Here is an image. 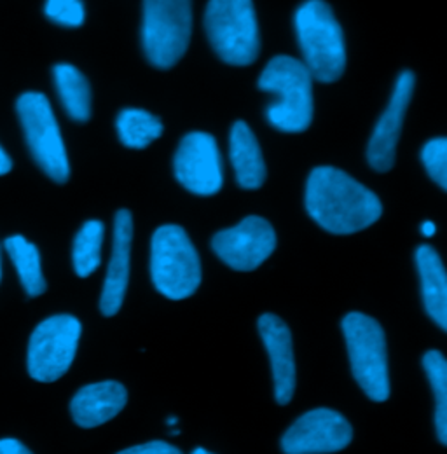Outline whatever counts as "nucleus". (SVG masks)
Here are the masks:
<instances>
[{
	"label": "nucleus",
	"instance_id": "7ed1b4c3",
	"mask_svg": "<svg viewBox=\"0 0 447 454\" xmlns=\"http://www.w3.org/2000/svg\"><path fill=\"white\" fill-rule=\"evenodd\" d=\"M294 21L302 63L313 81H337L346 67V46L331 5L324 0H306Z\"/></svg>",
	"mask_w": 447,
	"mask_h": 454
},
{
	"label": "nucleus",
	"instance_id": "0eeeda50",
	"mask_svg": "<svg viewBox=\"0 0 447 454\" xmlns=\"http://www.w3.org/2000/svg\"><path fill=\"white\" fill-rule=\"evenodd\" d=\"M191 30V0H144L142 44L154 67H175L189 48Z\"/></svg>",
	"mask_w": 447,
	"mask_h": 454
},
{
	"label": "nucleus",
	"instance_id": "f03ea898",
	"mask_svg": "<svg viewBox=\"0 0 447 454\" xmlns=\"http://www.w3.org/2000/svg\"><path fill=\"white\" fill-rule=\"evenodd\" d=\"M259 88L275 97L266 115L285 133H301L313 119V77L297 58L279 55L263 70Z\"/></svg>",
	"mask_w": 447,
	"mask_h": 454
},
{
	"label": "nucleus",
	"instance_id": "c756f323",
	"mask_svg": "<svg viewBox=\"0 0 447 454\" xmlns=\"http://www.w3.org/2000/svg\"><path fill=\"white\" fill-rule=\"evenodd\" d=\"M168 427H176V423H178V419L175 418V416H171V418H168L167 419Z\"/></svg>",
	"mask_w": 447,
	"mask_h": 454
},
{
	"label": "nucleus",
	"instance_id": "b1692460",
	"mask_svg": "<svg viewBox=\"0 0 447 454\" xmlns=\"http://www.w3.org/2000/svg\"><path fill=\"white\" fill-rule=\"evenodd\" d=\"M44 14L50 21L67 28L81 27L86 18L82 0H46Z\"/></svg>",
	"mask_w": 447,
	"mask_h": 454
},
{
	"label": "nucleus",
	"instance_id": "4be33fe9",
	"mask_svg": "<svg viewBox=\"0 0 447 454\" xmlns=\"http://www.w3.org/2000/svg\"><path fill=\"white\" fill-rule=\"evenodd\" d=\"M106 227L100 221H88L79 229L74 239L72 262L77 277H91L102 262V243Z\"/></svg>",
	"mask_w": 447,
	"mask_h": 454
},
{
	"label": "nucleus",
	"instance_id": "39448f33",
	"mask_svg": "<svg viewBox=\"0 0 447 454\" xmlns=\"http://www.w3.org/2000/svg\"><path fill=\"white\" fill-rule=\"evenodd\" d=\"M341 325L357 383L371 400L385 402L390 397V378L383 327L358 311L348 313Z\"/></svg>",
	"mask_w": 447,
	"mask_h": 454
},
{
	"label": "nucleus",
	"instance_id": "5701e85b",
	"mask_svg": "<svg viewBox=\"0 0 447 454\" xmlns=\"http://www.w3.org/2000/svg\"><path fill=\"white\" fill-rule=\"evenodd\" d=\"M423 367L435 398V430L443 446H447V362L437 349L423 356Z\"/></svg>",
	"mask_w": 447,
	"mask_h": 454
},
{
	"label": "nucleus",
	"instance_id": "f257e3e1",
	"mask_svg": "<svg viewBox=\"0 0 447 454\" xmlns=\"http://www.w3.org/2000/svg\"><path fill=\"white\" fill-rule=\"evenodd\" d=\"M306 210L311 219L333 234H353L380 221V198L334 167H318L306 184Z\"/></svg>",
	"mask_w": 447,
	"mask_h": 454
},
{
	"label": "nucleus",
	"instance_id": "4468645a",
	"mask_svg": "<svg viewBox=\"0 0 447 454\" xmlns=\"http://www.w3.org/2000/svg\"><path fill=\"white\" fill-rule=\"evenodd\" d=\"M133 241V219L128 210H119L114 219L112 255L107 277L100 297V311L104 317L119 313L129 282V257Z\"/></svg>",
	"mask_w": 447,
	"mask_h": 454
},
{
	"label": "nucleus",
	"instance_id": "f8f14e48",
	"mask_svg": "<svg viewBox=\"0 0 447 454\" xmlns=\"http://www.w3.org/2000/svg\"><path fill=\"white\" fill-rule=\"evenodd\" d=\"M175 176L192 194L214 196L223 189V160L217 142L203 131L182 138L175 154Z\"/></svg>",
	"mask_w": 447,
	"mask_h": 454
},
{
	"label": "nucleus",
	"instance_id": "9d476101",
	"mask_svg": "<svg viewBox=\"0 0 447 454\" xmlns=\"http://www.w3.org/2000/svg\"><path fill=\"white\" fill-rule=\"evenodd\" d=\"M353 430L349 421L333 409H313L302 414L281 437L285 454H329L349 446Z\"/></svg>",
	"mask_w": 447,
	"mask_h": 454
},
{
	"label": "nucleus",
	"instance_id": "6ab92c4d",
	"mask_svg": "<svg viewBox=\"0 0 447 454\" xmlns=\"http://www.w3.org/2000/svg\"><path fill=\"white\" fill-rule=\"evenodd\" d=\"M53 77L65 113L77 122H86L91 115V88L88 79L74 65L68 63L56 65Z\"/></svg>",
	"mask_w": 447,
	"mask_h": 454
},
{
	"label": "nucleus",
	"instance_id": "9b49d317",
	"mask_svg": "<svg viewBox=\"0 0 447 454\" xmlns=\"http://www.w3.org/2000/svg\"><path fill=\"white\" fill-rule=\"evenodd\" d=\"M275 229L257 215L245 217L239 224L219 231L212 239L214 252L236 271L257 270L275 252Z\"/></svg>",
	"mask_w": 447,
	"mask_h": 454
},
{
	"label": "nucleus",
	"instance_id": "7c9ffc66",
	"mask_svg": "<svg viewBox=\"0 0 447 454\" xmlns=\"http://www.w3.org/2000/svg\"><path fill=\"white\" fill-rule=\"evenodd\" d=\"M191 454H212V453H208V451H205V450H203V448H198V450H194V451H192V453Z\"/></svg>",
	"mask_w": 447,
	"mask_h": 454
},
{
	"label": "nucleus",
	"instance_id": "1a4fd4ad",
	"mask_svg": "<svg viewBox=\"0 0 447 454\" xmlns=\"http://www.w3.org/2000/svg\"><path fill=\"white\" fill-rule=\"evenodd\" d=\"M81 331V322L72 315H55L41 322L28 340L30 378L39 383H53L65 376L75 358Z\"/></svg>",
	"mask_w": 447,
	"mask_h": 454
},
{
	"label": "nucleus",
	"instance_id": "6e6552de",
	"mask_svg": "<svg viewBox=\"0 0 447 454\" xmlns=\"http://www.w3.org/2000/svg\"><path fill=\"white\" fill-rule=\"evenodd\" d=\"M16 113L39 168L51 180L65 184L70 176V165L50 100L43 93H23L16 102Z\"/></svg>",
	"mask_w": 447,
	"mask_h": 454
},
{
	"label": "nucleus",
	"instance_id": "dca6fc26",
	"mask_svg": "<svg viewBox=\"0 0 447 454\" xmlns=\"http://www.w3.org/2000/svg\"><path fill=\"white\" fill-rule=\"evenodd\" d=\"M128 402L126 388L117 381L82 387L70 402L74 421L81 428H97L115 418Z\"/></svg>",
	"mask_w": 447,
	"mask_h": 454
},
{
	"label": "nucleus",
	"instance_id": "a878e982",
	"mask_svg": "<svg viewBox=\"0 0 447 454\" xmlns=\"http://www.w3.org/2000/svg\"><path fill=\"white\" fill-rule=\"evenodd\" d=\"M117 454H182L178 448L168 444L165 441H153V442H145L140 446H133L128 448L124 451H119Z\"/></svg>",
	"mask_w": 447,
	"mask_h": 454
},
{
	"label": "nucleus",
	"instance_id": "f3484780",
	"mask_svg": "<svg viewBox=\"0 0 447 454\" xmlns=\"http://www.w3.org/2000/svg\"><path fill=\"white\" fill-rule=\"evenodd\" d=\"M229 156L243 189H259L266 180V163L259 142L247 122L238 121L229 135Z\"/></svg>",
	"mask_w": 447,
	"mask_h": 454
},
{
	"label": "nucleus",
	"instance_id": "20e7f679",
	"mask_svg": "<svg viewBox=\"0 0 447 454\" xmlns=\"http://www.w3.org/2000/svg\"><path fill=\"white\" fill-rule=\"evenodd\" d=\"M153 284L171 301L191 297L201 284L200 255L180 226L156 229L151 241Z\"/></svg>",
	"mask_w": 447,
	"mask_h": 454
},
{
	"label": "nucleus",
	"instance_id": "393cba45",
	"mask_svg": "<svg viewBox=\"0 0 447 454\" xmlns=\"http://www.w3.org/2000/svg\"><path fill=\"white\" fill-rule=\"evenodd\" d=\"M423 165L428 171L430 178L441 185V189H447V140L439 137L430 142L421 151Z\"/></svg>",
	"mask_w": 447,
	"mask_h": 454
},
{
	"label": "nucleus",
	"instance_id": "2eb2a0df",
	"mask_svg": "<svg viewBox=\"0 0 447 454\" xmlns=\"http://www.w3.org/2000/svg\"><path fill=\"white\" fill-rule=\"evenodd\" d=\"M257 327L271 360L277 403L286 405L295 392V362L290 331L286 324L273 313L261 315Z\"/></svg>",
	"mask_w": 447,
	"mask_h": 454
},
{
	"label": "nucleus",
	"instance_id": "cd10ccee",
	"mask_svg": "<svg viewBox=\"0 0 447 454\" xmlns=\"http://www.w3.org/2000/svg\"><path fill=\"white\" fill-rule=\"evenodd\" d=\"M11 170H12V161H11L9 154H7V153L2 149V145H0V176L7 175Z\"/></svg>",
	"mask_w": 447,
	"mask_h": 454
},
{
	"label": "nucleus",
	"instance_id": "c85d7f7f",
	"mask_svg": "<svg viewBox=\"0 0 447 454\" xmlns=\"http://www.w3.org/2000/svg\"><path fill=\"white\" fill-rule=\"evenodd\" d=\"M435 231H437V227H435V224H434L432 221H425V223L421 224V232H423V236H427V238L434 236Z\"/></svg>",
	"mask_w": 447,
	"mask_h": 454
},
{
	"label": "nucleus",
	"instance_id": "412c9836",
	"mask_svg": "<svg viewBox=\"0 0 447 454\" xmlns=\"http://www.w3.org/2000/svg\"><path fill=\"white\" fill-rule=\"evenodd\" d=\"M121 142L129 149H145L163 133V122L142 109H124L115 121Z\"/></svg>",
	"mask_w": 447,
	"mask_h": 454
},
{
	"label": "nucleus",
	"instance_id": "2f4dec72",
	"mask_svg": "<svg viewBox=\"0 0 447 454\" xmlns=\"http://www.w3.org/2000/svg\"><path fill=\"white\" fill-rule=\"evenodd\" d=\"M0 280H2V262H0Z\"/></svg>",
	"mask_w": 447,
	"mask_h": 454
},
{
	"label": "nucleus",
	"instance_id": "ddd939ff",
	"mask_svg": "<svg viewBox=\"0 0 447 454\" xmlns=\"http://www.w3.org/2000/svg\"><path fill=\"white\" fill-rule=\"evenodd\" d=\"M414 82V74L409 70H404L398 75L395 90L391 93L390 104L372 131L367 147V160L376 171H388L395 165L396 144L400 138L404 117L412 98Z\"/></svg>",
	"mask_w": 447,
	"mask_h": 454
},
{
	"label": "nucleus",
	"instance_id": "aec40b11",
	"mask_svg": "<svg viewBox=\"0 0 447 454\" xmlns=\"http://www.w3.org/2000/svg\"><path fill=\"white\" fill-rule=\"evenodd\" d=\"M4 247L16 268L18 278L21 282L23 290L27 292V295L28 297L43 295L48 288V284L43 275L39 248L21 234L9 236L4 243Z\"/></svg>",
	"mask_w": 447,
	"mask_h": 454
},
{
	"label": "nucleus",
	"instance_id": "bb28decb",
	"mask_svg": "<svg viewBox=\"0 0 447 454\" xmlns=\"http://www.w3.org/2000/svg\"><path fill=\"white\" fill-rule=\"evenodd\" d=\"M0 454H32L16 439H0Z\"/></svg>",
	"mask_w": 447,
	"mask_h": 454
},
{
	"label": "nucleus",
	"instance_id": "a211bd4d",
	"mask_svg": "<svg viewBox=\"0 0 447 454\" xmlns=\"http://www.w3.org/2000/svg\"><path fill=\"white\" fill-rule=\"evenodd\" d=\"M416 266L421 278L425 309L443 331H447V278L444 264L430 245H420L416 250Z\"/></svg>",
	"mask_w": 447,
	"mask_h": 454
},
{
	"label": "nucleus",
	"instance_id": "423d86ee",
	"mask_svg": "<svg viewBox=\"0 0 447 454\" xmlns=\"http://www.w3.org/2000/svg\"><path fill=\"white\" fill-rule=\"evenodd\" d=\"M205 27L212 48L234 67L254 63L261 51V37L252 0H210Z\"/></svg>",
	"mask_w": 447,
	"mask_h": 454
}]
</instances>
